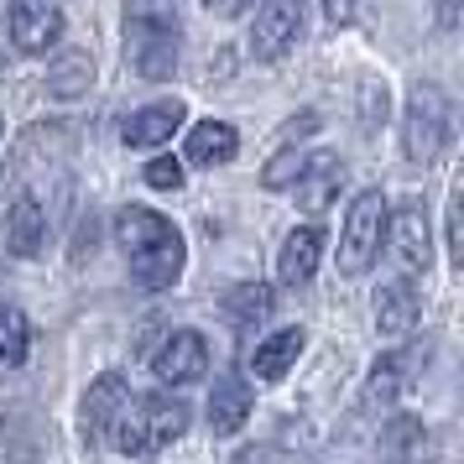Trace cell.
<instances>
[{"instance_id": "obj_1", "label": "cell", "mask_w": 464, "mask_h": 464, "mask_svg": "<svg viewBox=\"0 0 464 464\" xmlns=\"http://www.w3.org/2000/svg\"><path fill=\"white\" fill-rule=\"evenodd\" d=\"M115 235H121V251L130 261V276H136V287H147V293H162L172 287L178 276H183V235L172 230V219H162L157 209H121L115 214Z\"/></svg>"}, {"instance_id": "obj_2", "label": "cell", "mask_w": 464, "mask_h": 464, "mask_svg": "<svg viewBox=\"0 0 464 464\" xmlns=\"http://www.w3.org/2000/svg\"><path fill=\"white\" fill-rule=\"evenodd\" d=\"M178 5L172 0H130L126 5V63L141 79H172L178 68Z\"/></svg>"}, {"instance_id": "obj_3", "label": "cell", "mask_w": 464, "mask_h": 464, "mask_svg": "<svg viewBox=\"0 0 464 464\" xmlns=\"http://www.w3.org/2000/svg\"><path fill=\"white\" fill-rule=\"evenodd\" d=\"M183 428H188V401L178 397H141V401H126L115 422H110V443L130 454V459H141V454H157V449H168L172 439H183Z\"/></svg>"}, {"instance_id": "obj_4", "label": "cell", "mask_w": 464, "mask_h": 464, "mask_svg": "<svg viewBox=\"0 0 464 464\" xmlns=\"http://www.w3.org/2000/svg\"><path fill=\"white\" fill-rule=\"evenodd\" d=\"M386 214H392V204L381 188L355 193V204L344 214V230H339V272L344 276L371 272V261L381 256V240H386Z\"/></svg>"}, {"instance_id": "obj_5", "label": "cell", "mask_w": 464, "mask_h": 464, "mask_svg": "<svg viewBox=\"0 0 464 464\" xmlns=\"http://www.w3.org/2000/svg\"><path fill=\"white\" fill-rule=\"evenodd\" d=\"M454 136V110H449V94L433 84H422L412 100H407V115H401V147L412 162H439L443 147Z\"/></svg>"}, {"instance_id": "obj_6", "label": "cell", "mask_w": 464, "mask_h": 464, "mask_svg": "<svg viewBox=\"0 0 464 464\" xmlns=\"http://www.w3.org/2000/svg\"><path fill=\"white\" fill-rule=\"evenodd\" d=\"M386 235H392V256H397L401 276L428 272L433 240H428V209H422V198H401L397 214H386Z\"/></svg>"}, {"instance_id": "obj_7", "label": "cell", "mask_w": 464, "mask_h": 464, "mask_svg": "<svg viewBox=\"0 0 464 464\" xmlns=\"http://www.w3.org/2000/svg\"><path fill=\"white\" fill-rule=\"evenodd\" d=\"M303 37V0H266L251 26V53L261 63L287 58V47Z\"/></svg>"}, {"instance_id": "obj_8", "label": "cell", "mask_w": 464, "mask_h": 464, "mask_svg": "<svg viewBox=\"0 0 464 464\" xmlns=\"http://www.w3.org/2000/svg\"><path fill=\"white\" fill-rule=\"evenodd\" d=\"M151 371H157V381H168V386H188V381H198L204 371H209V344H204V334H193V329H172V334L162 339V350L151 355Z\"/></svg>"}, {"instance_id": "obj_9", "label": "cell", "mask_w": 464, "mask_h": 464, "mask_svg": "<svg viewBox=\"0 0 464 464\" xmlns=\"http://www.w3.org/2000/svg\"><path fill=\"white\" fill-rule=\"evenodd\" d=\"M63 37V16L53 0H11V43L16 53H47Z\"/></svg>"}, {"instance_id": "obj_10", "label": "cell", "mask_w": 464, "mask_h": 464, "mask_svg": "<svg viewBox=\"0 0 464 464\" xmlns=\"http://www.w3.org/2000/svg\"><path fill=\"white\" fill-rule=\"evenodd\" d=\"M339 183H344V162L334 151H314L308 162H297V209L324 214L339 198Z\"/></svg>"}, {"instance_id": "obj_11", "label": "cell", "mask_w": 464, "mask_h": 464, "mask_svg": "<svg viewBox=\"0 0 464 464\" xmlns=\"http://www.w3.org/2000/svg\"><path fill=\"white\" fill-rule=\"evenodd\" d=\"M439 443L422 418H392L381 428V464H433Z\"/></svg>"}, {"instance_id": "obj_12", "label": "cell", "mask_w": 464, "mask_h": 464, "mask_svg": "<svg viewBox=\"0 0 464 464\" xmlns=\"http://www.w3.org/2000/svg\"><path fill=\"white\" fill-rule=\"evenodd\" d=\"M418 365H422L418 344H412V350H386V355L371 365V376H365V407H371V412H376V407H392Z\"/></svg>"}, {"instance_id": "obj_13", "label": "cell", "mask_w": 464, "mask_h": 464, "mask_svg": "<svg viewBox=\"0 0 464 464\" xmlns=\"http://www.w3.org/2000/svg\"><path fill=\"white\" fill-rule=\"evenodd\" d=\"M121 407H126V381L110 371V376H100L84 392V407H79V418H84V439L89 443L110 439V422H115V412H121Z\"/></svg>"}, {"instance_id": "obj_14", "label": "cell", "mask_w": 464, "mask_h": 464, "mask_svg": "<svg viewBox=\"0 0 464 464\" xmlns=\"http://www.w3.org/2000/svg\"><path fill=\"white\" fill-rule=\"evenodd\" d=\"M418 324V293H412V276H397V282H381L376 293V329L386 339L412 334Z\"/></svg>"}, {"instance_id": "obj_15", "label": "cell", "mask_w": 464, "mask_h": 464, "mask_svg": "<svg viewBox=\"0 0 464 464\" xmlns=\"http://www.w3.org/2000/svg\"><path fill=\"white\" fill-rule=\"evenodd\" d=\"M47 240V209L37 204V198H16L11 209H5V246H11V256H22V261H32V256L43 251Z\"/></svg>"}, {"instance_id": "obj_16", "label": "cell", "mask_w": 464, "mask_h": 464, "mask_svg": "<svg viewBox=\"0 0 464 464\" xmlns=\"http://www.w3.org/2000/svg\"><path fill=\"white\" fill-rule=\"evenodd\" d=\"M178 130H183V105L168 100V105H151V110H141V115H130L126 126H121V141H126V147H162Z\"/></svg>"}, {"instance_id": "obj_17", "label": "cell", "mask_w": 464, "mask_h": 464, "mask_svg": "<svg viewBox=\"0 0 464 464\" xmlns=\"http://www.w3.org/2000/svg\"><path fill=\"white\" fill-rule=\"evenodd\" d=\"M318 256H324V230H318V225H303V230L287 235L282 261H276V276H282L287 287H303V282L318 272Z\"/></svg>"}, {"instance_id": "obj_18", "label": "cell", "mask_w": 464, "mask_h": 464, "mask_svg": "<svg viewBox=\"0 0 464 464\" xmlns=\"http://www.w3.org/2000/svg\"><path fill=\"white\" fill-rule=\"evenodd\" d=\"M251 386L246 381H219L209 392V428L219 433V439H230V433H240L246 428V418H251Z\"/></svg>"}, {"instance_id": "obj_19", "label": "cell", "mask_w": 464, "mask_h": 464, "mask_svg": "<svg viewBox=\"0 0 464 464\" xmlns=\"http://www.w3.org/2000/svg\"><path fill=\"white\" fill-rule=\"evenodd\" d=\"M303 344H308L303 329H276L272 339H261V344H256V355H251L256 381H282L287 371H293V360L303 355Z\"/></svg>"}, {"instance_id": "obj_20", "label": "cell", "mask_w": 464, "mask_h": 464, "mask_svg": "<svg viewBox=\"0 0 464 464\" xmlns=\"http://www.w3.org/2000/svg\"><path fill=\"white\" fill-rule=\"evenodd\" d=\"M235 151H240V136L225 121H198L188 130V162H198V168H219V162H230Z\"/></svg>"}, {"instance_id": "obj_21", "label": "cell", "mask_w": 464, "mask_h": 464, "mask_svg": "<svg viewBox=\"0 0 464 464\" xmlns=\"http://www.w3.org/2000/svg\"><path fill=\"white\" fill-rule=\"evenodd\" d=\"M276 308V293L266 287V282H246V287H235L230 297H225V314L240 324V329H251V324H261V318Z\"/></svg>"}, {"instance_id": "obj_22", "label": "cell", "mask_w": 464, "mask_h": 464, "mask_svg": "<svg viewBox=\"0 0 464 464\" xmlns=\"http://www.w3.org/2000/svg\"><path fill=\"white\" fill-rule=\"evenodd\" d=\"M89 84H94L89 53H63V63L47 73V89H53L58 100H79V94H89Z\"/></svg>"}, {"instance_id": "obj_23", "label": "cell", "mask_w": 464, "mask_h": 464, "mask_svg": "<svg viewBox=\"0 0 464 464\" xmlns=\"http://www.w3.org/2000/svg\"><path fill=\"white\" fill-rule=\"evenodd\" d=\"M26 344H32V329H26V314L16 303L0 297V360L5 365H22L26 360Z\"/></svg>"}, {"instance_id": "obj_24", "label": "cell", "mask_w": 464, "mask_h": 464, "mask_svg": "<svg viewBox=\"0 0 464 464\" xmlns=\"http://www.w3.org/2000/svg\"><path fill=\"white\" fill-rule=\"evenodd\" d=\"M141 178H147L157 193H178L183 188V162H178V157H151Z\"/></svg>"}, {"instance_id": "obj_25", "label": "cell", "mask_w": 464, "mask_h": 464, "mask_svg": "<svg viewBox=\"0 0 464 464\" xmlns=\"http://www.w3.org/2000/svg\"><path fill=\"white\" fill-rule=\"evenodd\" d=\"M459 188L449 193V219H443V230H449V261H454V266H464V235H459Z\"/></svg>"}, {"instance_id": "obj_26", "label": "cell", "mask_w": 464, "mask_h": 464, "mask_svg": "<svg viewBox=\"0 0 464 464\" xmlns=\"http://www.w3.org/2000/svg\"><path fill=\"white\" fill-rule=\"evenodd\" d=\"M293 172H297V151L287 147V151L272 162V168L261 172V183H266V188H287V183H293Z\"/></svg>"}, {"instance_id": "obj_27", "label": "cell", "mask_w": 464, "mask_h": 464, "mask_svg": "<svg viewBox=\"0 0 464 464\" xmlns=\"http://www.w3.org/2000/svg\"><path fill=\"white\" fill-rule=\"evenodd\" d=\"M230 464H282V459H276V449H240Z\"/></svg>"}, {"instance_id": "obj_28", "label": "cell", "mask_w": 464, "mask_h": 464, "mask_svg": "<svg viewBox=\"0 0 464 464\" xmlns=\"http://www.w3.org/2000/svg\"><path fill=\"white\" fill-rule=\"evenodd\" d=\"M355 5H360V0H324V11H329V22H350V16H355Z\"/></svg>"}, {"instance_id": "obj_29", "label": "cell", "mask_w": 464, "mask_h": 464, "mask_svg": "<svg viewBox=\"0 0 464 464\" xmlns=\"http://www.w3.org/2000/svg\"><path fill=\"white\" fill-rule=\"evenodd\" d=\"M246 5H251V0H209V11H214V16H240Z\"/></svg>"}, {"instance_id": "obj_30", "label": "cell", "mask_w": 464, "mask_h": 464, "mask_svg": "<svg viewBox=\"0 0 464 464\" xmlns=\"http://www.w3.org/2000/svg\"><path fill=\"white\" fill-rule=\"evenodd\" d=\"M0 141H5V121H0Z\"/></svg>"}]
</instances>
